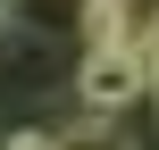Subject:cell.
Listing matches in <instances>:
<instances>
[{"mask_svg": "<svg viewBox=\"0 0 159 150\" xmlns=\"http://www.w3.org/2000/svg\"><path fill=\"white\" fill-rule=\"evenodd\" d=\"M126 42H134V58H143V75H151V92H159V8L134 25V33H126Z\"/></svg>", "mask_w": 159, "mask_h": 150, "instance_id": "2", "label": "cell"}, {"mask_svg": "<svg viewBox=\"0 0 159 150\" xmlns=\"http://www.w3.org/2000/svg\"><path fill=\"white\" fill-rule=\"evenodd\" d=\"M75 100H84V117H126L134 100H151V75H143L134 42L84 50V58H75Z\"/></svg>", "mask_w": 159, "mask_h": 150, "instance_id": "1", "label": "cell"}, {"mask_svg": "<svg viewBox=\"0 0 159 150\" xmlns=\"http://www.w3.org/2000/svg\"><path fill=\"white\" fill-rule=\"evenodd\" d=\"M8 150H59V134L50 125H25V134H8Z\"/></svg>", "mask_w": 159, "mask_h": 150, "instance_id": "3", "label": "cell"}]
</instances>
